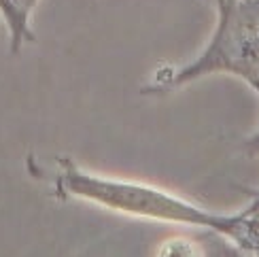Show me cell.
Listing matches in <instances>:
<instances>
[{
	"label": "cell",
	"mask_w": 259,
	"mask_h": 257,
	"mask_svg": "<svg viewBox=\"0 0 259 257\" xmlns=\"http://www.w3.org/2000/svg\"><path fill=\"white\" fill-rule=\"evenodd\" d=\"M38 0H0V13L9 28L11 53H17L24 42L34 40V32L30 28V15Z\"/></svg>",
	"instance_id": "obj_3"
},
{
	"label": "cell",
	"mask_w": 259,
	"mask_h": 257,
	"mask_svg": "<svg viewBox=\"0 0 259 257\" xmlns=\"http://www.w3.org/2000/svg\"><path fill=\"white\" fill-rule=\"evenodd\" d=\"M242 149H244V153H249V155H259V130L242 145Z\"/></svg>",
	"instance_id": "obj_7"
},
{
	"label": "cell",
	"mask_w": 259,
	"mask_h": 257,
	"mask_svg": "<svg viewBox=\"0 0 259 257\" xmlns=\"http://www.w3.org/2000/svg\"><path fill=\"white\" fill-rule=\"evenodd\" d=\"M217 28L200 56L177 68L159 72L143 94H166L208 74H234L253 88L259 81V0L217 5Z\"/></svg>",
	"instance_id": "obj_2"
},
{
	"label": "cell",
	"mask_w": 259,
	"mask_h": 257,
	"mask_svg": "<svg viewBox=\"0 0 259 257\" xmlns=\"http://www.w3.org/2000/svg\"><path fill=\"white\" fill-rule=\"evenodd\" d=\"M214 247L219 251V257H251L246 251H242L240 247H236V244L228 238L223 240H214Z\"/></svg>",
	"instance_id": "obj_6"
},
{
	"label": "cell",
	"mask_w": 259,
	"mask_h": 257,
	"mask_svg": "<svg viewBox=\"0 0 259 257\" xmlns=\"http://www.w3.org/2000/svg\"><path fill=\"white\" fill-rule=\"evenodd\" d=\"M253 90H255V92H257V94H259V81H257V83H255V85H253Z\"/></svg>",
	"instance_id": "obj_9"
},
{
	"label": "cell",
	"mask_w": 259,
	"mask_h": 257,
	"mask_svg": "<svg viewBox=\"0 0 259 257\" xmlns=\"http://www.w3.org/2000/svg\"><path fill=\"white\" fill-rule=\"evenodd\" d=\"M58 164L60 173L53 175L51 181L56 196L62 200L79 198L94 202L102 208L121 212V215L202 228L228 240H234L242 226L244 210L236 215H219V212L196 206L193 202H187L153 185L85 173L66 157H60Z\"/></svg>",
	"instance_id": "obj_1"
},
{
	"label": "cell",
	"mask_w": 259,
	"mask_h": 257,
	"mask_svg": "<svg viewBox=\"0 0 259 257\" xmlns=\"http://www.w3.org/2000/svg\"><path fill=\"white\" fill-rule=\"evenodd\" d=\"M217 5H225V3H234V0H214Z\"/></svg>",
	"instance_id": "obj_8"
},
{
	"label": "cell",
	"mask_w": 259,
	"mask_h": 257,
	"mask_svg": "<svg viewBox=\"0 0 259 257\" xmlns=\"http://www.w3.org/2000/svg\"><path fill=\"white\" fill-rule=\"evenodd\" d=\"M232 242L236 247H240L242 251H246L251 257H259V215L257 212H251L249 208H244L242 226Z\"/></svg>",
	"instance_id": "obj_4"
},
{
	"label": "cell",
	"mask_w": 259,
	"mask_h": 257,
	"mask_svg": "<svg viewBox=\"0 0 259 257\" xmlns=\"http://www.w3.org/2000/svg\"><path fill=\"white\" fill-rule=\"evenodd\" d=\"M157 257H204L196 242L187 238H172L159 249Z\"/></svg>",
	"instance_id": "obj_5"
}]
</instances>
